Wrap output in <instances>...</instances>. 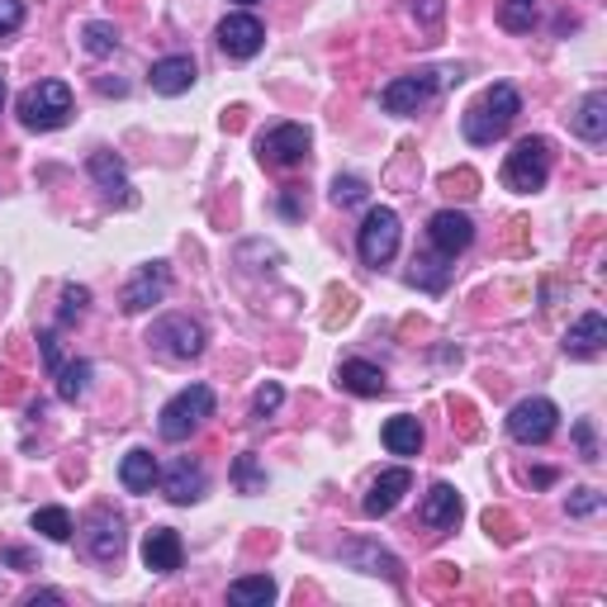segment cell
Masks as SVG:
<instances>
[{"label":"cell","mask_w":607,"mask_h":607,"mask_svg":"<svg viewBox=\"0 0 607 607\" xmlns=\"http://www.w3.org/2000/svg\"><path fill=\"white\" fill-rule=\"evenodd\" d=\"M517 114H523V95H517L508 81H499V85H489V91L474 100L460 124H466V138L474 142V148H489V142H499L503 134H508Z\"/></svg>","instance_id":"cell-1"},{"label":"cell","mask_w":607,"mask_h":607,"mask_svg":"<svg viewBox=\"0 0 607 607\" xmlns=\"http://www.w3.org/2000/svg\"><path fill=\"white\" fill-rule=\"evenodd\" d=\"M20 119L24 128H38V134H53L71 119V85L67 81H38L20 95Z\"/></svg>","instance_id":"cell-2"},{"label":"cell","mask_w":607,"mask_h":607,"mask_svg":"<svg viewBox=\"0 0 607 607\" xmlns=\"http://www.w3.org/2000/svg\"><path fill=\"white\" fill-rule=\"evenodd\" d=\"M205 417H214V389L209 385H191L162 409L157 427H162L167 442H185V437H195V432L205 427Z\"/></svg>","instance_id":"cell-3"},{"label":"cell","mask_w":607,"mask_h":607,"mask_svg":"<svg viewBox=\"0 0 607 607\" xmlns=\"http://www.w3.org/2000/svg\"><path fill=\"white\" fill-rule=\"evenodd\" d=\"M546 176H551V142L546 138H523L508 152V162H503V185L517 191V195L541 191Z\"/></svg>","instance_id":"cell-4"},{"label":"cell","mask_w":607,"mask_h":607,"mask_svg":"<svg viewBox=\"0 0 607 607\" xmlns=\"http://www.w3.org/2000/svg\"><path fill=\"white\" fill-rule=\"evenodd\" d=\"M148 342L167 360H195L199 352H205V328H199L195 318H185V313H171L148 332Z\"/></svg>","instance_id":"cell-5"},{"label":"cell","mask_w":607,"mask_h":607,"mask_svg":"<svg viewBox=\"0 0 607 607\" xmlns=\"http://www.w3.org/2000/svg\"><path fill=\"white\" fill-rule=\"evenodd\" d=\"M356 252L366 266H385L399 252V214L394 209H370L356 233Z\"/></svg>","instance_id":"cell-6"},{"label":"cell","mask_w":607,"mask_h":607,"mask_svg":"<svg viewBox=\"0 0 607 607\" xmlns=\"http://www.w3.org/2000/svg\"><path fill=\"white\" fill-rule=\"evenodd\" d=\"M556 427H560V409H556L551 399H523V403H517V409L508 413V437L523 442V446L551 442Z\"/></svg>","instance_id":"cell-7"},{"label":"cell","mask_w":607,"mask_h":607,"mask_svg":"<svg viewBox=\"0 0 607 607\" xmlns=\"http://www.w3.org/2000/svg\"><path fill=\"white\" fill-rule=\"evenodd\" d=\"M313 148V134L304 124H276L271 134L262 138V162L266 167H304V157Z\"/></svg>","instance_id":"cell-8"},{"label":"cell","mask_w":607,"mask_h":607,"mask_svg":"<svg viewBox=\"0 0 607 607\" xmlns=\"http://www.w3.org/2000/svg\"><path fill=\"white\" fill-rule=\"evenodd\" d=\"M437 95V71H413V77H394L380 91V105L389 114H417L427 100Z\"/></svg>","instance_id":"cell-9"},{"label":"cell","mask_w":607,"mask_h":607,"mask_svg":"<svg viewBox=\"0 0 607 607\" xmlns=\"http://www.w3.org/2000/svg\"><path fill=\"white\" fill-rule=\"evenodd\" d=\"M171 290V266L167 262H148L138 266V276L124 285V313H148L152 304H162Z\"/></svg>","instance_id":"cell-10"},{"label":"cell","mask_w":607,"mask_h":607,"mask_svg":"<svg viewBox=\"0 0 607 607\" xmlns=\"http://www.w3.org/2000/svg\"><path fill=\"white\" fill-rule=\"evenodd\" d=\"M262 43H266V28L256 14H228L219 24V48L228 57H238V62H248V57L262 53Z\"/></svg>","instance_id":"cell-11"},{"label":"cell","mask_w":607,"mask_h":607,"mask_svg":"<svg viewBox=\"0 0 607 607\" xmlns=\"http://www.w3.org/2000/svg\"><path fill=\"white\" fill-rule=\"evenodd\" d=\"M427 238H432V248H437L442 256H456V252H466L474 242V224L466 219V214H456V209H442V214H432V219H427Z\"/></svg>","instance_id":"cell-12"},{"label":"cell","mask_w":607,"mask_h":607,"mask_svg":"<svg viewBox=\"0 0 607 607\" xmlns=\"http://www.w3.org/2000/svg\"><path fill=\"white\" fill-rule=\"evenodd\" d=\"M85 551H91L100 565H114V560L124 556V523L119 517L100 508L91 523H85Z\"/></svg>","instance_id":"cell-13"},{"label":"cell","mask_w":607,"mask_h":607,"mask_svg":"<svg viewBox=\"0 0 607 607\" xmlns=\"http://www.w3.org/2000/svg\"><path fill=\"white\" fill-rule=\"evenodd\" d=\"M195 77H199V67H195V57H185V53L162 57V62H152V71H148L157 95H185L195 85Z\"/></svg>","instance_id":"cell-14"},{"label":"cell","mask_w":607,"mask_h":607,"mask_svg":"<svg viewBox=\"0 0 607 607\" xmlns=\"http://www.w3.org/2000/svg\"><path fill=\"white\" fill-rule=\"evenodd\" d=\"M181 556H185V546L171 527H152L148 537H142V565H148L152 574H176Z\"/></svg>","instance_id":"cell-15"},{"label":"cell","mask_w":607,"mask_h":607,"mask_svg":"<svg viewBox=\"0 0 607 607\" xmlns=\"http://www.w3.org/2000/svg\"><path fill=\"white\" fill-rule=\"evenodd\" d=\"M409 489H413V474L403 470V466H399V470H385L380 480L370 484V494H366V503H360V513H366V517H385V513H394V508H399V499L409 494Z\"/></svg>","instance_id":"cell-16"},{"label":"cell","mask_w":607,"mask_h":607,"mask_svg":"<svg viewBox=\"0 0 607 607\" xmlns=\"http://www.w3.org/2000/svg\"><path fill=\"white\" fill-rule=\"evenodd\" d=\"M603 342H607V323H603L598 309H588L580 323L565 332V356H574V360H594V356L603 352Z\"/></svg>","instance_id":"cell-17"},{"label":"cell","mask_w":607,"mask_h":607,"mask_svg":"<svg viewBox=\"0 0 607 607\" xmlns=\"http://www.w3.org/2000/svg\"><path fill=\"white\" fill-rule=\"evenodd\" d=\"M162 494H167L171 503H176V508H185V503H195L199 494H205V470H199L191 456L176 460V466L167 470V480H162Z\"/></svg>","instance_id":"cell-18"},{"label":"cell","mask_w":607,"mask_h":607,"mask_svg":"<svg viewBox=\"0 0 607 607\" xmlns=\"http://www.w3.org/2000/svg\"><path fill=\"white\" fill-rule=\"evenodd\" d=\"M85 167H91V176L100 181V191H105L110 199H119V205H134V195H128L134 185H128V171H124V162L114 152H91V162H85Z\"/></svg>","instance_id":"cell-19"},{"label":"cell","mask_w":607,"mask_h":607,"mask_svg":"<svg viewBox=\"0 0 607 607\" xmlns=\"http://www.w3.org/2000/svg\"><path fill=\"white\" fill-rule=\"evenodd\" d=\"M423 523L432 531H451L460 523V494L451 484H432L427 499H423Z\"/></svg>","instance_id":"cell-20"},{"label":"cell","mask_w":607,"mask_h":607,"mask_svg":"<svg viewBox=\"0 0 607 607\" xmlns=\"http://www.w3.org/2000/svg\"><path fill=\"white\" fill-rule=\"evenodd\" d=\"M119 480H124L128 494H152V484L162 480V470H157V456L142 451V446H134V451L124 456V466H119Z\"/></svg>","instance_id":"cell-21"},{"label":"cell","mask_w":607,"mask_h":607,"mask_svg":"<svg viewBox=\"0 0 607 607\" xmlns=\"http://www.w3.org/2000/svg\"><path fill=\"white\" fill-rule=\"evenodd\" d=\"M380 442H385L389 456H417V451H423V423L409 417V413H399V417H389V423H385Z\"/></svg>","instance_id":"cell-22"},{"label":"cell","mask_w":607,"mask_h":607,"mask_svg":"<svg viewBox=\"0 0 607 607\" xmlns=\"http://www.w3.org/2000/svg\"><path fill=\"white\" fill-rule=\"evenodd\" d=\"M337 380H342V389H352V394H360V399H380L385 389H389L385 385V370L370 366V360H342Z\"/></svg>","instance_id":"cell-23"},{"label":"cell","mask_w":607,"mask_h":607,"mask_svg":"<svg viewBox=\"0 0 607 607\" xmlns=\"http://www.w3.org/2000/svg\"><path fill=\"white\" fill-rule=\"evenodd\" d=\"M342 556L352 560L356 570H366V574H385V580H403V570H399V560L380 551V546H370V541H352V546H342Z\"/></svg>","instance_id":"cell-24"},{"label":"cell","mask_w":607,"mask_h":607,"mask_svg":"<svg viewBox=\"0 0 607 607\" xmlns=\"http://www.w3.org/2000/svg\"><path fill=\"white\" fill-rule=\"evenodd\" d=\"M574 134H580L584 142H603L607 138V95L594 91L580 105V114H574Z\"/></svg>","instance_id":"cell-25"},{"label":"cell","mask_w":607,"mask_h":607,"mask_svg":"<svg viewBox=\"0 0 607 607\" xmlns=\"http://www.w3.org/2000/svg\"><path fill=\"white\" fill-rule=\"evenodd\" d=\"M271 598H276V584L266 574H248V580H238L228 588V603H238V607H266Z\"/></svg>","instance_id":"cell-26"},{"label":"cell","mask_w":607,"mask_h":607,"mask_svg":"<svg viewBox=\"0 0 607 607\" xmlns=\"http://www.w3.org/2000/svg\"><path fill=\"white\" fill-rule=\"evenodd\" d=\"M81 43H85V53H91V57H110L114 48H119V28L105 24V20H91L81 28Z\"/></svg>","instance_id":"cell-27"},{"label":"cell","mask_w":607,"mask_h":607,"mask_svg":"<svg viewBox=\"0 0 607 607\" xmlns=\"http://www.w3.org/2000/svg\"><path fill=\"white\" fill-rule=\"evenodd\" d=\"M85 385H91V360H67V366L57 370V394L62 399H81Z\"/></svg>","instance_id":"cell-28"},{"label":"cell","mask_w":607,"mask_h":607,"mask_svg":"<svg viewBox=\"0 0 607 607\" xmlns=\"http://www.w3.org/2000/svg\"><path fill=\"white\" fill-rule=\"evenodd\" d=\"M34 531H43L48 541H71V513L67 508H38L34 513Z\"/></svg>","instance_id":"cell-29"},{"label":"cell","mask_w":607,"mask_h":607,"mask_svg":"<svg viewBox=\"0 0 607 607\" xmlns=\"http://www.w3.org/2000/svg\"><path fill=\"white\" fill-rule=\"evenodd\" d=\"M499 20H503V28H513V34H527V28L537 24V0H503Z\"/></svg>","instance_id":"cell-30"},{"label":"cell","mask_w":607,"mask_h":607,"mask_svg":"<svg viewBox=\"0 0 607 607\" xmlns=\"http://www.w3.org/2000/svg\"><path fill=\"white\" fill-rule=\"evenodd\" d=\"M233 484H238V494H266V474L256 470V456H238V466H233Z\"/></svg>","instance_id":"cell-31"},{"label":"cell","mask_w":607,"mask_h":607,"mask_svg":"<svg viewBox=\"0 0 607 607\" xmlns=\"http://www.w3.org/2000/svg\"><path fill=\"white\" fill-rule=\"evenodd\" d=\"M442 191H451V195H480V176H474L470 167L446 171V176H442Z\"/></svg>","instance_id":"cell-32"},{"label":"cell","mask_w":607,"mask_h":607,"mask_svg":"<svg viewBox=\"0 0 607 607\" xmlns=\"http://www.w3.org/2000/svg\"><path fill=\"white\" fill-rule=\"evenodd\" d=\"M360 199H366V181H356V176L332 181V205H360Z\"/></svg>","instance_id":"cell-33"},{"label":"cell","mask_w":607,"mask_h":607,"mask_svg":"<svg viewBox=\"0 0 607 607\" xmlns=\"http://www.w3.org/2000/svg\"><path fill=\"white\" fill-rule=\"evenodd\" d=\"M85 304H91V290H85V285H67V290H62V323L81 318Z\"/></svg>","instance_id":"cell-34"},{"label":"cell","mask_w":607,"mask_h":607,"mask_svg":"<svg viewBox=\"0 0 607 607\" xmlns=\"http://www.w3.org/2000/svg\"><path fill=\"white\" fill-rule=\"evenodd\" d=\"M565 508H570V517H588V513L603 508V494H598V489H574Z\"/></svg>","instance_id":"cell-35"},{"label":"cell","mask_w":607,"mask_h":607,"mask_svg":"<svg viewBox=\"0 0 607 607\" xmlns=\"http://www.w3.org/2000/svg\"><path fill=\"white\" fill-rule=\"evenodd\" d=\"M280 399H285L280 385H262V389H256V399H252V413L256 417H271V413L280 409Z\"/></svg>","instance_id":"cell-36"},{"label":"cell","mask_w":607,"mask_h":607,"mask_svg":"<svg viewBox=\"0 0 607 607\" xmlns=\"http://www.w3.org/2000/svg\"><path fill=\"white\" fill-rule=\"evenodd\" d=\"M24 24V0H0V38H10Z\"/></svg>","instance_id":"cell-37"},{"label":"cell","mask_w":607,"mask_h":607,"mask_svg":"<svg viewBox=\"0 0 607 607\" xmlns=\"http://www.w3.org/2000/svg\"><path fill=\"white\" fill-rule=\"evenodd\" d=\"M484 527H489V537H499L503 546L517 541V531H513V517H508V513H494V508H489V513H484Z\"/></svg>","instance_id":"cell-38"},{"label":"cell","mask_w":607,"mask_h":607,"mask_svg":"<svg viewBox=\"0 0 607 607\" xmlns=\"http://www.w3.org/2000/svg\"><path fill=\"white\" fill-rule=\"evenodd\" d=\"M574 442H580V456L588 460V466H594V460H603V456H598V442H594V423H580V427H574Z\"/></svg>","instance_id":"cell-39"},{"label":"cell","mask_w":607,"mask_h":607,"mask_svg":"<svg viewBox=\"0 0 607 607\" xmlns=\"http://www.w3.org/2000/svg\"><path fill=\"white\" fill-rule=\"evenodd\" d=\"M442 0H413V20H427V24H437L442 20Z\"/></svg>","instance_id":"cell-40"},{"label":"cell","mask_w":607,"mask_h":607,"mask_svg":"<svg viewBox=\"0 0 607 607\" xmlns=\"http://www.w3.org/2000/svg\"><path fill=\"white\" fill-rule=\"evenodd\" d=\"M20 399V375H0V403Z\"/></svg>","instance_id":"cell-41"},{"label":"cell","mask_w":607,"mask_h":607,"mask_svg":"<svg viewBox=\"0 0 607 607\" xmlns=\"http://www.w3.org/2000/svg\"><path fill=\"white\" fill-rule=\"evenodd\" d=\"M5 565H20V570H28V565H34V556H28V551H20V546H10V551H5Z\"/></svg>","instance_id":"cell-42"},{"label":"cell","mask_w":607,"mask_h":607,"mask_svg":"<svg viewBox=\"0 0 607 607\" xmlns=\"http://www.w3.org/2000/svg\"><path fill=\"white\" fill-rule=\"evenodd\" d=\"M280 209H285V214H290V219H299V214H304V205H299V195H295V185H290V191H285V199H280Z\"/></svg>","instance_id":"cell-43"},{"label":"cell","mask_w":607,"mask_h":607,"mask_svg":"<svg viewBox=\"0 0 607 607\" xmlns=\"http://www.w3.org/2000/svg\"><path fill=\"white\" fill-rule=\"evenodd\" d=\"M95 85H100V95H124V91H128V85H124V81H105V77H100Z\"/></svg>","instance_id":"cell-44"},{"label":"cell","mask_w":607,"mask_h":607,"mask_svg":"<svg viewBox=\"0 0 607 607\" xmlns=\"http://www.w3.org/2000/svg\"><path fill=\"white\" fill-rule=\"evenodd\" d=\"M527 480H531V484H551V480H556V470H531Z\"/></svg>","instance_id":"cell-45"},{"label":"cell","mask_w":607,"mask_h":607,"mask_svg":"<svg viewBox=\"0 0 607 607\" xmlns=\"http://www.w3.org/2000/svg\"><path fill=\"white\" fill-rule=\"evenodd\" d=\"M0 105H5V77H0Z\"/></svg>","instance_id":"cell-46"},{"label":"cell","mask_w":607,"mask_h":607,"mask_svg":"<svg viewBox=\"0 0 607 607\" xmlns=\"http://www.w3.org/2000/svg\"><path fill=\"white\" fill-rule=\"evenodd\" d=\"M242 5H252V0H242Z\"/></svg>","instance_id":"cell-47"}]
</instances>
